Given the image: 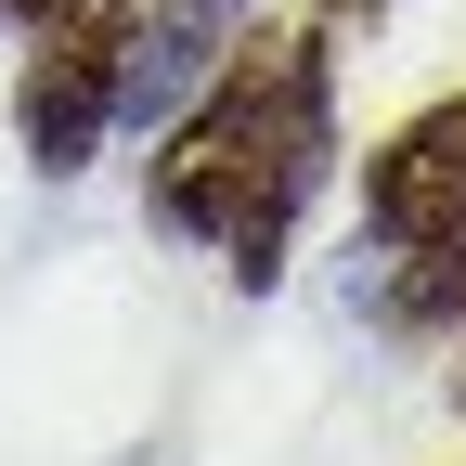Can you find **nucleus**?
I'll list each match as a JSON object with an SVG mask.
<instances>
[{
    "instance_id": "7ed1b4c3",
    "label": "nucleus",
    "mask_w": 466,
    "mask_h": 466,
    "mask_svg": "<svg viewBox=\"0 0 466 466\" xmlns=\"http://www.w3.org/2000/svg\"><path fill=\"white\" fill-rule=\"evenodd\" d=\"M363 247H466V104H428L363 156Z\"/></svg>"
},
{
    "instance_id": "f03ea898",
    "label": "nucleus",
    "mask_w": 466,
    "mask_h": 466,
    "mask_svg": "<svg viewBox=\"0 0 466 466\" xmlns=\"http://www.w3.org/2000/svg\"><path fill=\"white\" fill-rule=\"evenodd\" d=\"M116 39H130V0H52V14H39V52H26V78H14V130H26V168H39V182H78V168L116 143L104 130Z\"/></svg>"
},
{
    "instance_id": "20e7f679",
    "label": "nucleus",
    "mask_w": 466,
    "mask_h": 466,
    "mask_svg": "<svg viewBox=\"0 0 466 466\" xmlns=\"http://www.w3.org/2000/svg\"><path fill=\"white\" fill-rule=\"evenodd\" d=\"M233 39H247V26L195 14V0H143V14H130V39H116V104H104V130H116V143L182 130V116L208 104V78L233 66Z\"/></svg>"
},
{
    "instance_id": "f257e3e1",
    "label": "nucleus",
    "mask_w": 466,
    "mask_h": 466,
    "mask_svg": "<svg viewBox=\"0 0 466 466\" xmlns=\"http://www.w3.org/2000/svg\"><path fill=\"white\" fill-rule=\"evenodd\" d=\"M337 168V116H324V39H233V66L208 78V104L182 130H156V233L220 247L247 299L285 285L299 208Z\"/></svg>"
},
{
    "instance_id": "39448f33",
    "label": "nucleus",
    "mask_w": 466,
    "mask_h": 466,
    "mask_svg": "<svg viewBox=\"0 0 466 466\" xmlns=\"http://www.w3.org/2000/svg\"><path fill=\"white\" fill-rule=\"evenodd\" d=\"M14 14H52V0H0V26H14Z\"/></svg>"
}]
</instances>
